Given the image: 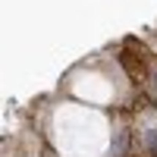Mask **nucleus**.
Segmentation results:
<instances>
[{
  "label": "nucleus",
  "instance_id": "1",
  "mask_svg": "<svg viewBox=\"0 0 157 157\" xmlns=\"http://www.w3.org/2000/svg\"><path fill=\"white\" fill-rule=\"evenodd\" d=\"M120 63L126 66L129 78H132L135 85H141V82L148 78V54H145V47H138V54H132V44L126 41V47H123V57H120Z\"/></svg>",
  "mask_w": 157,
  "mask_h": 157
}]
</instances>
